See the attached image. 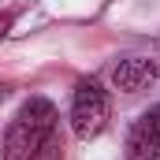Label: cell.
<instances>
[{"label": "cell", "mask_w": 160, "mask_h": 160, "mask_svg": "<svg viewBox=\"0 0 160 160\" xmlns=\"http://www.w3.org/2000/svg\"><path fill=\"white\" fill-rule=\"evenodd\" d=\"M30 160H63V142H60L56 134H48V138H45V145H41Z\"/></svg>", "instance_id": "5"}, {"label": "cell", "mask_w": 160, "mask_h": 160, "mask_svg": "<svg viewBox=\"0 0 160 160\" xmlns=\"http://www.w3.org/2000/svg\"><path fill=\"white\" fill-rule=\"evenodd\" d=\"M153 78H157V63L153 60H142V56L123 60L119 67L112 71V82H116V89H123V93H138V89H145Z\"/></svg>", "instance_id": "4"}, {"label": "cell", "mask_w": 160, "mask_h": 160, "mask_svg": "<svg viewBox=\"0 0 160 160\" xmlns=\"http://www.w3.org/2000/svg\"><path fill=\"white\" fill-rule=\"evenodd\" d=\"M108 93L97 78H82L75 86V97H71V127L78 138H97L104 127H108Z\"/></svg>", "instance_id": "2"}, {"label": "cell", "mask_w": 160, "mask_h": 160, "mask_svg": "<svg viewBox=\"0 0 160 160\" xmlns=\"http://www.w3.org/2000/svg\"><path fill=\"white\" fill-rule=\"evenodd\" d=\"M4 97H8V86H4V82H0V101H4Z\"/></svg>", "instance_id": "7"}, {"label": "cell", "mask_w": 160, "mask_h": 160, "mask_svg": "<svg viewBox=\"0 0 160 160\" xmlns=\"http://www.w3.org/2000/svg\"><path fill=\"white\" fill-rule=\"evenodd\" d=\"M11 26H15V15H11V11H0V38H8Z\"/></svg>", "instance_id": "6"}, {"label": "cell", "mask_w": 160, "mask_h": 160, "mask_svg": "<svg viewBox=\"0 0 160 160\" xmlns=\"http://www.w3.org/2000/svg\"><path fill=\"white\" fill-rule=\"evenodd\" d=\"M56 130V108L45 97H30L4 134V160H30Z\"/></svg>", "instance_id": "1"}, {"label": "cell", "mask_w": 160, "mask_h": 160, "mask_svg": "<svg viewBox=\"0 0 160 160\" xmlns=\"http://www.w3.org/2000/svg\"><path fill=\"white\" fill-rule=\"evenodd\" d=\"M127 160H160V104L134 123L127 138Z\"/></svg>", "instance_id": "3"}]
</instances>
